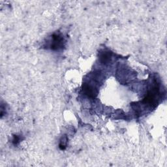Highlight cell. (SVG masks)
Wrapping results in <instances>:
<instances>
[{
    "label": "cell",
    "mask_w": 167,
    "mask_h": 167,
    "mask_svg": "<svg viewBox=\"0 0 167 167\" xmlns=\"http://www.w3.org/2000/svg\"><path fill=\"white\" fill-rule=\"evenodd\" d=\"M67 137L63 138V140H61L60 144V147L61 149H64L65 148L66 145H67Z\"/></svg>",
    "instance_id": "277c9868"
},
{
    "label": "cell",
    "mask_w": 167,
    "mask_h": 167,
    "mask_svg": "<svg viewBox=\"0 0 167 167\" xmlns=\"http://www.w3.org/2000/svg\"><path fill=\"white\" fill-rule=\"evenodd\" d=\"M64 46V38L61 34L54 33L52 36L51 48L52 50H58Z\"/></svg>",
    "instance_id": "6da1fadb"
},
{
    "label": "cell",
    "mask_w": 167,
    "mask_h": 167,
    "mask_svg": "<svg viewBox=\"0 0 167 167\" xmlns=\"http://www.w3.org/2000/svg\"><path fill=\"white\" fill-rule=\"evenodd\" d=\"M82 90L84 91V93H85V95H87L90 97H93L95 96V91L94 90V88L90 85L84 84L83 86Z\"/></svg>",
    "instance_id": "7a4b0ae2"
},
{
    "label": "cell",
    "mask_w": 167,
    "mask_h": 167,
    "mask_svg": "<svg viewBox=\"0 0 167 167\" xmlns=\"http://www.w3.org/2000/svg\"><path fill=\"white\" fill-rule=\"evenodd\" d=\"M100 60H101V62L106 64L108 61H109L111 58V53L110 52H103L100 53Z\"/></svg>",
    "instance_id": "3957f363"
}]
</instances>
